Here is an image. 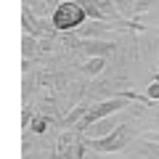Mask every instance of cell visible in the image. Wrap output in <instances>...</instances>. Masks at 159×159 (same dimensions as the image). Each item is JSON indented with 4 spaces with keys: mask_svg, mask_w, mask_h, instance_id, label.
<instances>
[{
    "mask_svg": "<svg viewBox=\"0 0 159 159\" xmlns=\"http://www.w3.org/2000/svg\"><path fill=\"white\" fill-rule=\"evenodd\" d=\"M138 133H141V127L135 125V119L127 111V122L117 125L109 135L88 138V146H90L93 154H119V151H127V148H130V143L138 138Z\"/></svg>",
    "mask_w": 159,
    "mask_h": 159,
    "instance_id": "6da1fadb",
    "label": "cell"
},
{
    "mask_svg": "<svg viewBox=\"0 0 159 159\" xmlns=\"http://www.w3.org/2000/svg\"><path fill=\"white\" fill-rule=\"evenodd\" d=\"M133 103H135V98H130V96H114V98L96 101V103H90L88 114L80 119V125L74 127V130H77V133H85V130H90L96 122H101V119L111 117V114H119V111H127Z\"/></svg>",
    "mask_w": 159,
    "mask_h": 159,
    "instance_id": "7a4b0ae2",
    "label": "cell"
},
{
    "mask_svg": "<svg viewBox=\"0 0 159 159\" xmlns=\"http://www.w3.org/2000/svg\"><path fill=\"white\" fill-rule=\"evenodd\" d=\"M88 138L77 130H61L51 148V159H85L88 154Z\"/></svg>",
    "mask_w": 159,
    "mask_h": 159,
    "instance_id": "3957f363",
    "label": "cell"
},
{
    "mask_svg": "<svg viewBox=\"0 0 159 159\" xmlns=\"http://www.w3.org/2000/svg\"><path fill=\"white\" fill-rule=\"evenodd\" d=\"M85 16L88 11L82 8L80 0H66L61 6H56V11L51 16V27L56 32H72V29H80L85 24Z\"/></svg>",
    "mask_w": 159,
    "mask_h": 159,
    "instance_id": "277c9868",
    "label": "cell"
},
{
    "mask_svg": "<svg viewBox=\"0 0 159 159\" xmlns=\"http://www.w3.org/2000/svg\"><path fill=\"white\" fill-rule=\"evenodd\" d=\"M127 154H130L133 159H159V143L151 141V138L143 133V135H138L135 141L130 143Z\"/></svg>",
    "mask_w": 159,
    "mask_h": 159,
    "instance_id": "5b68a950",
    "label": "cell"
},
{
    "mask_svg": "<svg viewBox=\"0 0 159 159\" xmlns=\"http://www.w3.org/2000/svg\"><path fill=\"white\" fill-rule=\"evenodd\" d=\"M80 51L85 53L88 58L90 56H109V53L117 51V43H111V40H82Z\"/></svg>",
    "mask_w": 159,
    "mask_h": 159,
    "instance_id": "8992f818",
    "label": "cell"
},
{
    "mask_svg": "<svg viewBox=\"0 0 159 159\" xmlns=\"http://www.w3.org/2000/svg\"><path fill=\"white\" fill-rule=\"evenodd\" d=\"M82 40H106L109 37V27L106 24H98V21H88L82 24L80 29H74Z\"/></svg>",
    "mask_w": 159,
    "mask_h": 159,
    "instance_id": "52a82bcc",
    "label": "cell"
},
{
    "mask_svg": "<svg viewBox=\"0 0 159 159\" xmlns=\"http://www.w3.org/2000/svg\"><path fill=\"white\" fill-rule=\"evenodd\" d=\"M21 24H24V32H27V34H34V37H43V34H45V37H51V29L37 24L32 8H24V11H21Z\"/></svg>",
    "mask_w": 159,
    "mask_h": 159,
    "instance_id": "ba28073f",
    "label": "cell"
},
{
    "mask_svg": "<svg viewBox=\"0 0 159 159\" xmlns=\"http://www.w3.org/2000/svg\"><path fill=\"white\" fill-rule=\"evenodd\" d=\"M106 64H109V56H90L88 64L82 66V72H85L88 77H98V74L106 72Z\"/></svg>",
    "mask_w": 159,
    "mask_h": 159,
    "instance_id": "9c48e42d",
    "label": "cell"
},
{
    "mask_svg": "<svg viewBox=\"0 0 159 159\" xmlns=\"http://www.w3.org/2000/svg\"><path fill=\"white\" fill-rule=\"evenodd\" d=\"M27 130H32L34 135H45V133L51 130V117H45V114H32Z\"/></svg>",
    "mask_w": 159,
    "mask_h": 159,
    "instance_id": "30bf717a",
    "label": "cell"
},
{
    "mask_svg": "<svg viewBox=\"0 0 159 159\" xmlns=\"http://www.w3.org/2000/svg\"><path fill=\"white\" fill-rule=\"evenodd\" d=\"M21 51H24V58H27V61H32V58L37 56L40 43H37L34 34H27V32H24V37H21Z\"/></svg>",
    "mask_w": 159,
    "mask_h": 159,
    "instance_id": "8fae6325",
    "label": "cell"
},
{
    "mask_svg": "<svg viewBox=\"0 0 159 159\" xmlns=\"http://www.w3.org/2000/svg\"><path fill=\"white\" fill-rule=\"evenodd\" d=\"M114 6H117V11L122 13V16L135 13V0H114Z\"/></svg>",
    "mask_w": 159,
    "mask_h": 159,
    "instance_id": "7c38bea8",
    "label": "cell"
},
{
    "mask_svg": "<svg viewBox=\"0 0 159 159\" xmlns=\"http://www.w3.org/2000/svg\"><path fill=\"white\" fill-rule=\"evenodd\" d=\"M151 6H157V0H135V13L151 11Z\"/></svg>",
    "mask_w": 159,
    "mask_h": 159,
    "instance_id": "4fadbf2b",
    "label": "cell"
},
{
    "mask_svg": "<svg viewBox=\"0 0 159 159\" xmlns=\"http://www.w3.org/2000/svg\"><path fill=\"white\" fill-rule=\"evenodd\" d=\"M146 96H148V101H159V82H151V85H148Z\"/></svg>",
    "mask_w": 159,
    "mask_h": 159,
    "instance_id": "5bb4252c",
    "label": "cell"
},
{
    "mask_svg": "<svg viewBox=\"0 0 159 159\" xmlns=\"http://www.w3.org/2000/svg\"><path fill=\"white\" fill-rule=\"evenodd\" d=\"M24 159H51V157H45V154H43V151L37 148V151H29V154H27Z\"/></svg>",
    "mask_w": 159,
    "mask_h": 159,
    "instance_id": "9a60e30c",
    "label": "cell"
},
{
    "mask_svg": "<svg viewBox=\"0 0 159 159\" xmlns=\"http://www.w3.org/2000/svg\"><path fill=\"white\" fill-rule=\"evenodd\" d=\"M146 135H148V138H151V141H157V143H159V130H148V133H146Z\"/></svg>",
    "mask_w": 159,
    "mask_h": 159,
    "instance_id": "2e32d148",
    "label": "cell"
},
{
    "mask_svg": "<svg viewBox=\"0 0 159 159\" xmlns=\"http://www.w3.org/2000/svg\"><path fill=\"white\" fill-rule=\"evenodd\" d=\"M154 82H159V72H157V74H154Z\"/></svg>",
    "mask_w": 159,
    "mask_h": 159,
    "instance_id": "e0dca14e",
    "label": "cell"
}]
</instances>
